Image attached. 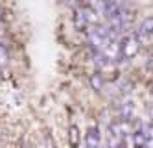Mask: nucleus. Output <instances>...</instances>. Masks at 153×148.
<instances>
[{
    "label": "nucleus",
    "instance_id": "f257e3e1",
    "mask_svg": "<svg viewBox=\"0 0 153 148\" xmlns=\"http://www.w3.org/2000/svg\"><path fill=\"white\" fill-rule=\"evenodd\" d=\"M118 44H120V56H122L124 59L135 58L138 54V50H140V41L137 39V35H133V33H127Z\"/></svg>",
    "mask_w": 153,
    "mask_h": 148
},
{
    "label": "nucleus",
    "instance_id": "1a4fd4ad",
    "mask_svg": "<svg viewBox=\"0 0 153 148\" xmlns=\"http://www.w3.org/2000/svg\"><path fill=\"white\" fill-rule=\"evenodd\" d=\"M0 35H2V9H0Z\"/></svg>",
    "mask_w": 153,
    "mask_h": 148
},
{
    "label": "nucleus",
    "instance_id": "f03ea898",
    "mask_svg": "<svg viewBox=\"0 0 153 148\" xmlns=\"http://www.w3.org/2000/svg\"><path fill=\"white\" fill-rule=\"evenodd\" d=\"M76 24L78 28H92L98 24V13L91 8H83L76 13Z\"/></svg>",
    "mask_w": 153,
    "mask_h": 148
},
{
    "label": "nucleus",
    "instance_id": "39448f33",
    "mask_svg": "<svg viewBox=\"0 0 153 148\" xmlns=\"http://www.w3.org/2000/svg\"><path fill=\"white\" fill-rule=\"evenodd\" d=\"M7 63H9V54H7L6 47H4L2 43H0V71H2V69H6V67H7Z\"/></svg>",
    "mask_w": 153,
    "mask_h": 148
},
{
    "label": "nucleus",
    "instance_id": "20e7f679",
    "mask_svg": "<svg viewBox=\"0 0 153 148\" xmlns=\"http://www.w3.org/2000/svg\"><path fill=\"white\" fill-rule=\"evenodd\" d=\"M102 137H100V131L98 128H89L85 135V148H100Z\"/></svg>",
    "mask_w": 153,
    "mask_h": 148
},
{
    "label": "nucleus",
    "instance_id": "7ed1b4c3",
    "mask_svg": "<svg viewBox=\"0 0 153 148\" xmlns=\"http://www.w3.org/2000/svg\"><path fill=\"white\" fill-rule=\"evenodd\" d=\"M149 37H153V15L142 20L140 26H138V30H137V39L146 41Z\"/></svg>",
    "mask_w": 153,
    "mask_h": 148
},
{
    "label": "nucleus",
    "instance_id": "423d86ee",
    "mask_svg": "<svg viewBox=\"0 0 153 148\" xmlns=\"http://www.w3.org/2000/svg\"><path fill=\"white\" fill-rule=\"evenodd\" d=\"M131 117H133V104H129V102H127V104L122 106V119L129 120Z\"/></svg>",
    "mask_w": 153,
    "mask_h": 148
},
{
    "label": "nucleus",
    "instance_id": "0eeeda50",
    "mask_svg": "<svg viewBox=\"0 0 153 148\" xmlns=\"http://www.w3.org/2000/svg\"><path fill=\"white\" fill-rule=\"evenodd\" d=\"M72 144H74V146L79 144V135H78V128H76V126L72 128Z\"/></svg>",
    "mask_w": 153,
    "mask_h": 148
},
{
    "label": "nucleus",
    "instance_id": "6e6552de",
    "mask_svg": "<svg viewBox=\"0 0 153 148\" xmlns=\"http://www.w3.org/2000/svg\"><path fill=\"white\" fill-rule=\"evenodd\" d=\"M92 85H94L96 89H102V82H100V74H94V78H92Z\"/></svg>",
    "mask_w": 153,
    "mask_h": 148
}]
</instances>
